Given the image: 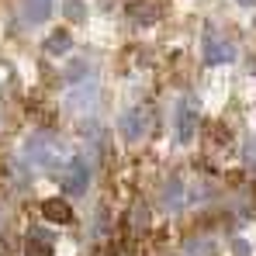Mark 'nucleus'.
Instances as JSON below:
<instances>
[{"label":"nucleus","instance_id":"obj_6","mask_svg":"<svg viewBox=\"0 0 256 256\" xmlns=\"http://www.w3.org/2000/svg\"><path fill=\"white\" fill-rule=\"evenodd\" d=\"M194 132H198V111H194L190 100H180V108H176V138L190 142Z\"/></svg>","mask_w":256,"mask_h":256},{"label":"nucleus","instance_id":"obj_2","mask_svg":"<svg viewBox=\"0 0 256 256\" xmlns=\"http://www.w3.org/2000/svg\"><path fill=\"white\" fill-rule=\"evenodd\" d=\"M56 176H59V184H62L66 194H84L86 184H90V166H86L84 160H66V166Z\"/></svg>","mask_w":256,"mask_h":256},{"label":"nucleus","instance_id":"obj_15","mask_svg":"<svg viewBox=\"0 0 256 256\" xmlns=\"http://www.w3.org/2000/svg\"><path fill=\"white\" fill-rule=\"evenodd\" d=\"M86 73V62H73L70 66V80H76V76H84Z\"/></svg>","mask_w":256,"mask_h":256},{"label":"nucleus","instance_id":"obj_9","mask_svg":"<svg viewBox=\"0 0 256 256\" xmlns=\"http://www.w3.org/2000/svg\"><path fill=\"white\" fill-rule=\"evenodd\" d=\"M42 214H45V222H56V225L73 222V208H70L66 201H59V198H48V201H42Z\"/></svg>","mask_w":256,"mask_h":256},{"label":"nucleus","instance_id":"obj_11","mask_svg":"<svg viewBox=\"0 0 256 256\" xmlns=\"http://www.w3.org/2000/svg\"><path fill=\"white\" fill-rule=\"evenodd\" d=\"M70 48H73V38H70V32H56V35L45 42V52H48V56H66Z\"/></svg>","mask_w":256,"mask_h":256},{"label":"nucleus","instance_id":"obj_17","mask_svg":"<svg viewBox=\"0 0 256 256\" xmlns=\"http://www.w3.org/2000/svg\"><path fill=\"white\" fill-rule=\"evenodd\" d=\"M246 163L256 166V138H250V146H246Z\"/></svg>","mask_w":256,"mask_h":256},{"label":"nucleus","instance_id":"obj_1","mask_svg":"<svg viewBox=\"0 0 256 256\" xmlns=\"http://www.w3.org/2000/svg\"><path fill=\"white\" fill-rule=\"evenodd\" d=\"M24 156H28V163H35V166H42V170H52V173H59L62 166H66L62 149H59L56 135H48V132L28 135V142H24Z\"/></svg>","mask_w":256,"mask_h":256},{"label":"nucleus","instance_id":"obj_5","mask_svg":"<svg viewBox=\"0 0 256 256\" xmlns=\"http://www.w3.org/2000/svg\"><path fill=\"white\" fill-rule=\"evenodd\" d=\"M146 132H149V114H146L142 108L122 114V135H125V138L138 142V138H146Z\"/></svg>","mask_w":256,"mask_h":256},{"label":"nucleus","instance_id":"obj_12","mask_svg":"<svg viewBox=\"0 0 256 256\" xmlns=\"http://www.w3.org/2000/svg\"><path fill=\"white\" fill-rule=\"evenodd\" d=\"M128 218H132V228H135V232H146V228H149V208H146V204H135Z\"/></svg>","mask_w":256,"mask_h":256},{"label":"nucleus","instance_id":"obj_18","mask_svg":"<svg viewBox=\"0 0 256 256\" xmlns=\"http://www.w3.org/2000/svg\"><path fill=\"white\" fill-rule=\"evenodd\" d=\"M239 4H246V7H256V0H239Z\"/></svg>","mask_w":256,"mask_h":256},{"label":"nucleus","instance_id":"obj_16","mask_svg":"<svg viewBox=\"0 0 256 256\" xmlns=\"http://www.w3.org/2000/svg\"><path fill=\"white\" fill-rule=\"evenodd\" d=\"M232 250H236V256H250V242L236 239V242H232Z\"/></svg>","mask_w":256,"mask_h":256},{"label":"nucleus","instance_id":"obj_4","mask_svg":"<svg viewBox=\"0 0 256 256\" xmlns=\"http://www.w3.org/2000/svg\"><path fill=\"white\" fill-rule=\"evenodd\" d=\"M24 246H28V256H48L52 250H56V236H52L45 225H32Z\"/></svg>","mask_w":256,"mask_h":256},{"label":"nucleus","instance_id":"obj_14","mask_svg":"<svg viewBox=\"0 0 256 256\" xmlns=\"http://www.w3.org/2000/svg\"><path fill=\"white\" fill-rule=\"evenodd\" d=\"M84 100V90H73L70 97H66V108H76ZM86 104H94V86H86Z\"/></svg>","mask_w":256,"mask_h":256},{"label":"nucleus","instance_id":"obj_3","mask_svg":"<svg viewBox=\"0 0 256 256\" xmlns=\"http://www.w3.org/2000/svg\"><path fill=\"white\" fill-rule=\"evenodd\" d=\"M201 52H204V62H212V66H218V62H232L236 59V48H232V42H225L218 32H204V42H201Z\"/></svg>","mask_w":256,"mask_h":256},{"label":"nucleus","instance_id":"obj_10","mask_svg":"<svg viewBox=\"0 0 256 256\" xmlns=\"http://www.w3.org/2000/svg\"><path fill=\"white\" fill-rule=\"evenodd\" d=\"M21 14H24V21L42 24L45 18L52 14V0H24V4H21Z\"/></svg>","mask_w":256,"mask_h":256},{"label":"nucleus","instance_id":"obj_13","mask_svg":"<svg viewBox=\"0 0 256 256\" xmlns=\"http://www.w3.org/2000/svg\"><path fill=\"white\" fill-rule=\"evenodd\" d=\"M62 10H66V18H70V21H84V18H86V7L80 4V0H66V4H62Z\"/></svg>","mask_w":256,"mask_h":256},{"label":"nucleus","instance_id":"obj_8","mask_svg":"<svg viewBox=\"0 0 256 256\" xmlns=\"http://www.w3.org/2000/svg\"><path fill=\"white\" fill-rule=\"evenodd\" d=\"M163 208H166V212H180V208H184V180H180L176 173L163 184Z\"/></svg>","mask_w":256,"mask_h":256},{"label":"nucleus","instance_id":"obj_7","mask_svg":"<svg viewBox=\"0 0 256 256\" xmlns=\"http://www.w3.org/2000/svg\"><path fill=\"white\" fill-rule=\"evenodd\" d=\"M163 18V4L160 0H138L135 7H132V21L138 24V28H149V24H156Z\"/></svg>","mask_w":256,"mask_h":256}]
</instances>
